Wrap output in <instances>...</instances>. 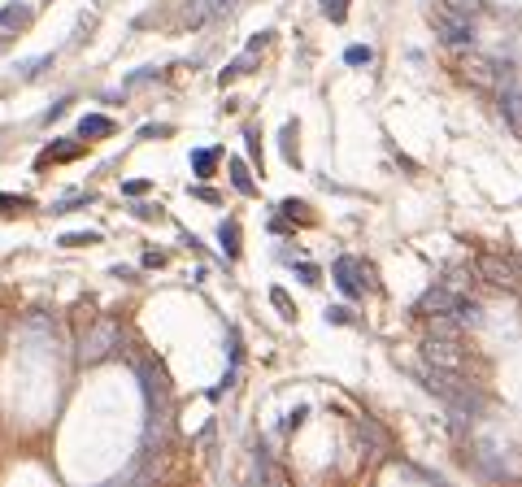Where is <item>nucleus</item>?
Masks as SVG:
<instances>
[{"mask_svg": "<svg viewBox=\"0 0 522 487\" xmlns=\"http://www.w3.org/2000/svg\"><path fill=\"white\" fill-rule=\"evenodd\" d=\"M335 283L344 287L348 296H362V291H370V287H374V279H370V266L353 262V257H339V262H335Z\"/></svg>", "mask_w": 522, "mask_h": 487, "instance_id": "5", "label": "nucleus"}, {"mask_svg": "<svg viewBox=\"0 0 522 487\" xmlns=\"http://www.w3.org/2000/svg\"><path fill=\"white\" fill-rule=\"evenodd\" d=\"M475 274L487 283H496V287H518V270L510 257H500V253H483L479 262H475Z\"/></svg>", "mask_w": 522, "mask_h": 487, "instance_id": "4", "label": "nucleus"}, {"mask_svg": "<svg viewBox=\"0 0 522 487\" xmlns=\"http://www.w3.org/2000/svg\"><path fill=\"white\" fill-rule=\"evenodd\" d=\"M218 239H222L226 257H235V253H239V226H235V222H222V226H218Z\"/></svg>", "mask_w": 522, "mask_h": 487, "instance_id": "17", "label": "nucleus"}, {"mask_svg": "<svg viewBox=\"0 0 522 487\" xmlns=\"http://www.w3.org/2000/svg\"><path fill=\"white\" fill-rule=\"evenodd\" d=\"M226 5H231V0H192V5H187V26H205V22L214 18V13H222Z\"/></svg>", "mask_w": 522, "mask_h": 487, "instance_id": "9", "label": "nucleus"}, {"mask_svg": "<svg viewBox=\"0 0 522 487\" xmlns=\"http://www.w3.org/2000/svg\"><path fill=\"white\" fill-rule=\"evenodd\" d=\"M462 331H466V327H462L453 314H427V335H431V339H457Z\"/></svg>", "mask_w": 522, "mask_h": 487, "instance_id": "8", "label": "nucleus"}, {"mask_svg": "<svg viewBox=\"0 0 522 487\" xmlns=\"http://www.w3.org/2000/svg\"><path fill=\"white\" fill-rule=\"evenodd\" d=\"M109 131H113V122L101 118V113H87V118L78 122V135H109Z\"/></svg>", "mask_w": 522, "mask_h": 487, "instance_id": "15", "label": "nucleus"}, {"mask_svg": "<svg viewBox=\"0 0 522 487\" xmlns=\"http://www.w3.org/2000/svg\"><path fill=\"white\" fill-rule=\"evenodd\" d=\"M140 379H144V396H149V400H166V375H161V370L144 366Z\"/></svg>", "mask_w": 522, "mask_h": 487, "instance_id": "11", "label": "nucleus"}, {"mask_svg": "<svg viewBox=\"0 0 522 487\" xmlns=\"http://www.w3.org/2000/svg\"><path fill=\"white\" fill-rule=\"evenodd\" d=\"M57 244H65V248H87V244H101V235L96 231H78V235H61Z\"/></svg>", "mask_w": 522, "mask_h": 487, "instance_id": "19", "label": "nucleus"}, {"mask_svg": "<svg viewBox=\"0 0 522 487\" xmlns=\"http://www.w3.org/2000/svg\"><path fill=\"white\" fill-rule=\"evenodd\" d=\"M113 348H122V327L118 322H101V327L87 331V339H83V361H101V357H109Z\"/></svg>", "mask_w": 522, "mask_h": 487, "instance_id": "3", "label": "nucleus"}, {"mask_svg": "<svg viewBox=\"0 0 522 487\" xmlns=\"http://www.w3.org/2000/svg\"><path fill=\"white\" fill-rule=\"evenodd\" d=\"M231 183H235V191H244V196H253V191H257V183L249 178V166H244L239 157H231Z\"/></svg>", "mask_w": 522, "mask_h": 487, "instance_id": "14", "label": "nucleus"}, {"mask_svg": "<svg viewBox=\"0 0 522 487\" xmlns=\"http://www.w3.org/2000/svg\"><path fill=\"white\" fill-rule=\"evenodd\" d=\"M470 279H475V274H470V270H453L444 287L453 291V296H466V287H470Z\"/></svg>", "mask_w": 522, "mask_h": 487, "instance_id": "18", "label": "nucleus"}, {"mask_svg": "<svg viewBox=\"0 0 522 487\" xmlns=\"http://www.w3.org/2000/svg\"><path fill=\"white\" fill-rule=\"evenodd\" d=\"M122 191H126V196H144V191H149V183H144V178H135V183H126Z\"/></svg>", "mask_w": 522, "mask_h": 487, "instance_id": "28", "label": "nucleus"}, {"mask_svg": "<svg viewBox=\"0 0 522 487\" xmlns=\"http://www.w3.org/2000/svg\"><path fill=\"white\" fill-rule=\"evenodd\" d=\"M18 209H31V200L26 196H5V191H0V214H18Z\"/></svg>", "mask_w": 522, "mask_h": 487, "instance_id": "23", "label": "nucleus"}, {"mask_svg": "<svg viewBox=\"0 0 522 487\" xmlns=\"http://www.w3.org/2000/svg\"><path fill=\"white\" fill-rule=\"evenodd\" d=\"M453 318L462 322V327H479V322H483V309H479V305L470 300V296H457V305H453Z\"/></svg>", "mask_w": 522, "mask_h": 487, "instance_id": "12", "label": "nucleus"}, {"mask_svg": "<svg viewBox=\"0 0 522 487\" xmlns=\"http://www.w3.org/2000/svg\"><path fill=\"white\" fill-rule=\"evenodd\" d=\"M249 157H253V161H261V139H257L253 131H249Z\"/></svg>", "mask_w": 522, "mask_h": 487, "instance_id": "29", "label": "nucleus"}, {"mask_svg": "<svg viewBox=\"0 0 522 487\" xmlns=\"http://www.w3.org/2000/svg\"><path fill=\"white\" fill-rule=\"evenodd\" d=\"M439 9H448L453 18L475 22V18H479V9H483V0H439Z\"/></svg>", "mask_w": 522, "mask_h": 487, "instance_id": "13", "label": "nucleus"}, {"mask_svg": "<svg viewBox=\"0 0 522 487\" xmlns=\"http://www.w3.org/2000/svg\"><path fill=\"white\" fill-rule=\"evenodd\" d=\"M500 118L514 126V131L522 135V92H514V87H505V96H500Z\"/></svg>", "mask_w": 522, "mask_h": 487, "instance_id": "10", "label": "nucleus"}, {"mask_svg": "<svg viewBox=\"0 0 522 487\" xmlns=\"http://www.w3.org/2000/svg\"><path fill=\"white\" fill-rule=\"evenodd\" d=\"M214 161H218L214 148H201V153L192 157V166H196V174H209V170H214Z\"/></svg>", "mask_w": 522, "mask_h": 487, "instance_id": "22", "label": "nucleus"}, {"mask_svg": "<svg viewBox=\"0 0 522 487\" xmlns=\"http://www.w3.org/2000/svg\"><path fill=\"white\" fill-rule=\"evenodd\" d=\"M26 22H31V9H26V5L0 9V31H5V26H26Z\"/></svg>", "mask_w": 522, "mask_h": 487, "instance_id": "16", "label": "nucleus"}, {"mask_svg": "<svg viewBox=\"0 0 522 487\" xmlns=\"http://www.w3.org/2000/svg\"><path fill=\"white\" fill-rule=\"evenodd\" d=\"M270 300H274V305H279V309L292 318V300H287V291H279V287H274V291H270Z\"/></svg>", "mask_w": 522, "mask_h": 487, "instance_id": "27", "label": "nucleus"}, {"mask_svg": "<svg viewBox=\"0 0 522 487\" xmlns=\"http://www.w3.org/2000/svg\"><path fill=\"white\" fill-rule=\"evenodd\" d=\"M296 126H283V157H287V166H296Z\"/></svg>", "mask_w": 522, "mask_h": 487, "instance_id": "24", "label": "nucleus"}, {"mask_svg": "<svg viewBox=\"0 0 522 487\" xmlns=\"http://www.w3.org/2000/svg\"><path fill=\"white\" fill-rule=\"evenodd\" d=\"M453 305H457V296H453L448 287H431L427 296L418 300V314L422 318H427V314H453Z\"/></svg>", "mask_w": 522, "mask_h": 487, "instance_id": "7", "label": "nucleus"}, {"mask_svg": "<svg viewBox=\"0 0 522 487\" xmlns=\"http://www.w3.org/2000/svg\"><path fill=\"white\" fill-rule=\"evenodd\" d=\"M344 61H348V66H370L374 53H370V48H362V44H353L348 53H344Z\"/></svg>", "mask_w": 522, "mask_h": 487, "instance_id": "21", "label": "nucleus"}, {"mask_svg": "<svg viewBox=\"0 0 522 487\" xmlns=\"http://www.w3.org/2000/svg\"><path fill=\"white\" fill-rule=\"evenodd\" d=\"M462 78H466L470 87H479V92H500V87H514L510 70H505L496 57H479V53L462 61Z\"/></svg>", "mask_w": 522, "mask_h": 487, "instance_id": "1", "label": "nucleus"}, {"mask_svg": "<svg viewBox=\"0 0 522 487\" xmlns=\"http://www.w3.org/2000/svg\"><path fill=\"white\" fill-rule=\"evenodd\" d=\"M283 214H287V218H301V222H309V214H305V205H301V200H283Z\"/></svg>", "mask_w": 522, "mask_h": 487, "instance_id": "26", "label": "nucleus"}, {"mask_svg": "<svg viewBox=\"0 0 522 487\" xmlns=\"http://www.w3.org/2000/svg\"><path fill=\"white\" fill-rule=\"evenodd\" d=\"M326 322H348V309H339V305H335V309H326Z\"/></svg>", "mask_w": 522, "mask_h": 487, "instance_id": "30", "label": "nucleus"}, {"mask_svg": "<svg viewBox=\"0 0 522 487\" xmlns=\"http://www.w3.org/2000/svg\"><path fill=\"white\" fill-rule=\"evenodd\" d=\"M427 18H431V26L439 31V35H444V44H453V48H462V44H470V40H475V22H466V18H453V13L448 9H431L427 13Z\"/></svg>", "mask_w": 522, "mask_h": 487, "instance_id": "2", "label": "nucleus"}, {"mask_svg": "<svg viewBox=\"0 0 522 487\" xmlns=\"http://www.w3.org/2000/svg\"><path fill=\"white\" fill-rule=\"evenodd\" d=\"M249 61H253V53H249V57H239V61H231V66L222 70V83H226V78H239L244 70H249Z\"/></svg>", "mask_w": 522, "mask_h": 487, "instance_id": "25", "label": "nucleus"}, {"mask_svg": "<svg viewBox=\"0 0 522 487\" xmlns=\"http://www.w3.org/2000/svg\"><path fill=\"white\" fill-rule=\"evenodd\" d=\"M322 13H326L331 22H344V18H348V0H322Z\"/></svg>", "mask_w": 522, "mask_h": 487, "instance_id": "20", "label": "nucleus"}, {"mask_svg": "<svg viewBox=\"0 0 522 487\" xmlns=\"http://www.w3.org/2000/svg\"><path fill=\"white\" fill-rule=\"evenodd\" d=\"M422 352H427V366L435 370H462V352H457V339H427L422 344Z\"/></svg>", "mask_w": 522, "mask_h": 487, "instance_id": "6", "label": "nucleus"}]
</instances>
